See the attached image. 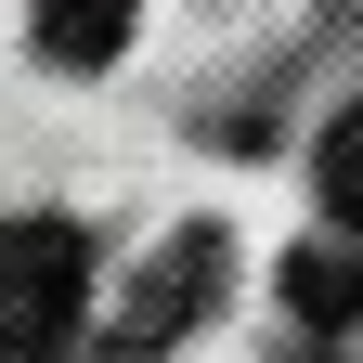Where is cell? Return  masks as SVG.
Here are the masks:
<instances>
[{
	"label": "cell",
	"instance_id": "obj_1",
	"mask_svg": "<svg viewBox=\"0 0 363 363\" xmlns=\"http://www.w3.org/2000/svg\"><path fill=\"white\" fill-rule=\"evenodd\" d=\"M13 363H52V337L78 325V286H91V247L78 220H13Z\"/></svg>",
	"mask_w": 363,
	"mask_h": 363
},
{
	"label": "cell",
	"instance_id": "obj_3",
	"mask_svg": "<svg viewBox=\"0 0 363 363\" xmlns=\"http://www.w3.org/2000/svg\"><path fill=\"white\" fill-rule=\"evenodd\" d=\"M130 26H143V0H39V13H26V39H39L52 65H104Z\"/></svg>",
	"mask_w": 363,
	"mask_h": 363
},
{
	"label": "cell",
	"instance_id": "obj_5",
	"mask_svg": "<svg viewBox=\"0 0 363 363\" xmlns=\"http://www.w3.org/2000/svg\"><path fill=\"white\" fill-rule=\"evenodd\" d=\"M325 208H337L350 234H363V104H350V117L325 130Z\"/></svg>",
	"mask_w": 363,
	"mask_h": 363
},
{
	"label": "cell",
	"instance_id": "obj_2",
	"mask_svg": "<svg viewBox=\"0 0 363 363\" xmlns=\"http://www.w3.org/2000/svg\"><path fill=\"white\" fill-rule=\"evenodd\" d=\"M208 272H220V234H182L156 272H143V298L117 311V350H169L182 325H195V298H208Z\"/></svg>",
	"mask_w": 363,
	"mask_h": 363
},
{
	"label": "cell",
	"instance_id": "obj_4",
	"mask_svg": "<svg viewBox=\"0 0 363 363\" xmlns=\"http://www.w3.org/2000/svg\"><path fill=\"white\" fill-rule=\"evenodd\" d=\"M286 298H298V311H363V259L298 247V259H286Z\"/></svg>",
	"mask_w": 363,
	"mask_h": 363
}]
</instances>
